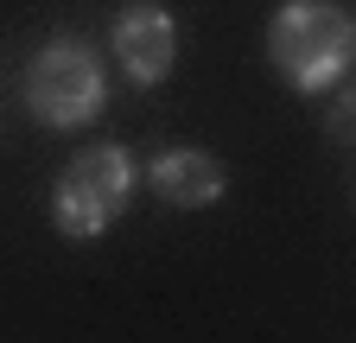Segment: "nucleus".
I'll return each instance as SVG.
<instances>
[{"label":"nucleus","mask_w":356,"mask_h":343,"mask_svg":"<svg viewBox=\"0 0 356 343\" xmlns=\"http://www.w3.org/2000/svg\"><path fill=\"white\" fill-rule=\"evenodd\" d=\"M267 58H274L280 83L299 96H318L350 76L356 58V26L337 0H286L267 19Z\"/></svg>","instance_id":"nucleus-1"},{"label":"nucleus","mask_w":356,"mask_h":343,"mask_svg":"<svg viewBox=\"0 0 356 343\" xmlns=\"http://www.w3.org/2000/svg\"><path fill=\"white\" fill-rule=\"evenodd\" d=\"M108 45H115V64L140 83V90H153V83H165V70H172V58H178V26H172L165 7L134 0V7L115 13Z\"/></svg>","instance_id":"nucleus-4"},{"label":"nucleus","mask_w":356,"mask_h":343,"mask_svg":"<svg viewBox=\"0 0 356 343\" xmlns=\"http://www.w3.org/2000/svg\"><path fill=\"white\" fill-rule=\"evenodd\" d=\"M134 159H127V147H115V140H96V147H83L70 165H64V178H58V191H51V223L70 235V242H89V235H102L121 210H127V197H134Z\"/></svg>","instance_id":"nucleus-2"},{"label":"nucleus","mask_w":356,"mask_h":343,"mask_svg":"<svg viewBox=\"0 0 356 343\" xmlns=\"http://www.w3.org/2000/svg\"><path fill=\"white\" fill-rule=\"evenodd\" d=\"M147 178H153V191H159L165 203H178V210H204V203H216L222 191H229L222 159H210L204 147H172V153H159Z\"/></svg>","instance_id":"nucleus-5"},{"label":"nucleus","mask_w":356,"mask_h":343,"mask_svg":"<svg viewBox=\"0 0 356 343\" xmlns=\"http://www.w3.org/2000/svg\"><path fill=\"white\" fill-rule=\"evenodd\" d=\"M337 90V108H331V140L343 147L350 140V121H356V96H350V83H331Z\"/></svg>","instance_id":"nucleus-6"},{"label":"nucleus","mask_w":356,"mask_h":343,"mask_svg":"<svg viewBox=\"0 0 356 343\" xmlns=\"http://www.w3.org/2000/svg\"><path fill=\"white\" fill-rule=\"evenodd\" d=\"M108 102V83H102V58L89 38H51L38 45L26 64V108L44 127H83L96 121Z\"/></svg>","instance_id":"nucleus-3"}]
</instances>
